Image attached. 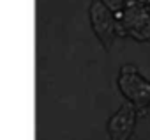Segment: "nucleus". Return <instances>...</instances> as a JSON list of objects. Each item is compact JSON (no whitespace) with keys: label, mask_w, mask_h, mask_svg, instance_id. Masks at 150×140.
I'll return each mask as SVG.
<instances>
[{"label":"nucleus","mask_w":150,"mask_h":140,"mask_svg":"<svg viewBox=\"0 0 150 140\" xmlns=\"http://www.w3.org/2000/svg\"><path fill=\"white\" fill-rule=\"evenodd\" d=\"M101 2H103V4L110 9V11L117 13V11H122V9H124L125 0H101Z\"/></svg>","instance_id":"5"},{"label":"nucleus","mask_w":150,"mask_h":140,"mask_svg":"<svg viewBox=\"0 0 150 140\" xmlns=\"http://www.w3.org/2000/svg\"><path fill=\"white\" fill-rule=\"evenodd\" d=\"M118 87L134 108L145 110L150 105V82L141 78L136 71L122 73L118 78Z\"/></svg>","instance_id":"2"},{"label":"nucleus","mask_w":150,"mask_h":140,"mask_svg":"<svg viewBox=\"0 0 150 140\" xmlns=\"http://www.w3.org/2000/svg\"><path fill=\"white\" fill-rule=\"evenodd\" d=\"M134 122H136V110L134 106L127 101L120 106V110L110 119V135H111V140H127L132 133V128H134Z\"/></svg>","instance_id":"3"},{"label":"nucleus","mask_w":150,"mask_h":140,"mask_svg":"<svg viewBox=\"0 0 150 140\" xmlns=\"http://www.w3.org/2000/svg\"><path fill=\"white\" fill-rule=\"evenodd\" d=\"M120 23L125 29V34L132 36L138 41H146L150 39V9L143 7L136 2H125L120 18Z\"/></svg>","instance_id":"1"},{"label":"nucleus","mask_w":150,"mask_h":140,"mask_svg":"<svg viewBox=\"0 0 150 140\" xmlns=\"http://www.w3.org/2000/svg\"><path fill=\"white\" fill-rule=\"evenodd\" d=\"M92 25L97 36L103 39V43L110 46V39L113 36V16L110 14V9L101 0H94L92 4Z\"/></svg>","instance_id":"4"}]
</instances>
